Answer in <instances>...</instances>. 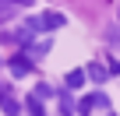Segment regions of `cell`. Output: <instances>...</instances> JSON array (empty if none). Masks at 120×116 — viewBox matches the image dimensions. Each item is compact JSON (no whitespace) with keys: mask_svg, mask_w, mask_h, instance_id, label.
Wrapping results in <instances>:
<instances>
[{"mask_svg":"<svg viewBox=\"0 0 120 116\" xmlns=\"http://www.w3.org/2000/svg\"><path fill=\"white\" fill-rule=\"evenodd\" d=\"M64 25H67V18H64V14H56V11H46V14H39V18H28V21H25V28H28V32H35V28L53 32V28H64Z\"/></svg>","mask_w":120,"mask_h":116,"instance_id":"6da1fadb","label":"cell"},{"mask_svg":"<svg viewBox=\"0 0 120 116\" xmlns=\"http://www.w3.org/2000/svg\"><path fill=\"white\" fill-rule=\"evenodd\" d=\"M7 70H11L14 77H25V74H32V56H28V53H18V56H11V60H7Z\"/></svg>","mask_w":120,"mask_h":116,"instance_id":"7a4b0ae2","label":"cell"},{"mask_svg":"<svg viewBox=\"0 0 120 116\" xmlns=\"http://www.w3.org/2000/svg\"><path fill=\"white\" fill-rule=\"evenodd\" d=\"M0 109H4L7 116H18V112H21L25 105H21V102H18V98H14L11 91H7V88H0Z\"/></svg>","mask_w":120,"mask_h":116,"instance_id":"3957f363","label":"cell"},{"mask_svg":"<svg viewBox=\"0 0 120 116\" xmlns=\"http://www.w3.org/2000/svg\"><path fill=\"white\" fill-rule=\"evenodd\" d=\"M85 77H92V81H99V84H102V81L109 77V70H106V67H99V63H88V70H85Z\"/></svg>","mask_w":120,"mask_h":116,"instance_id":"277c9868","label":"cell"},{"mask_svg":"<svg viewBox=\"0 0 120 116\" xmlns=\"http://www.w3.org/2000/svg\"><path fill=\"white\" fill-rule=\"evenodd\" d=\"M64 81H67V88H71V91H78V88L85 84V70H67V77H64Z\"/></svg>","mask_w":120,"mask_h":116,"instance_id":"5b68a950","label":"cell"},{"mask_svg":"<svg viewBox=\"0 0 120 116\" xmlns=\"http://www.w3.org/2000/svg\"><path fill=\"white\" fill-rule=\"evenodd\" d=\"M49 46H53V42H49V39H42V42H28L25 49H28L32 56H46V53H49Z\"/></svg>","mask_w":120,"mask_h":116,"instance_id":"8992f818","label":"cell"},{"mask_svg":"<svg viewBox=\"0 0 120 116\" xmlns=\"http://www.w3.org/2000/svg\"><path fill=\"white\" fill-rule=\"evenodd\" d=\"M21 105H25V109H28V112H32V116H46V112H42V102H39V98H35V95H28V98H25V102H21Z\"/></svg>","mask_w":120,"mask_h":116,"instance_id":"52a82bcc","label":"cell"},{"mask_svg":"<svg viewBox=\"0 0 120 116\" xmlns=\"http://www.w3.org/2000/svg\"><path fill=\"white\" fill-rule=\"evenodd\" d=\"M88 98H92V109H95V105H99V109H109V98H106V91H92Z\"/></svg>","mask_w":120,"mask_h":116,"instance_id":"ba28073f","label":"cell"},{"mask_svg":"<svg viewBox=\"0 0 120 116\" xmlns=\"http://www.w3.org/2000/svg\"><path fill=\"white\" fill-rule=\"evenodd\" d=\"M60 109H64V116H71V112H74V102H71V95H67V91H60Z\"/></svg>","mask_w":120,"mask_h":116,"instance_id":"9c48e42d","label":"cell"},{"mask_svg":"<svg viewBox=\"0 0 120 116\" xmlns=\"http://www.w3.org/2000/svg\"><path fill=\"white\" fill-rule=\"evenodd\" d=\"M32 95H35V98H39V102H42V98H53V95H56V91H53V88H49V84H39V88H35V91H32Z\"/></svg>","mask_w":120,"mask_h":116,"instance_id":"30bf717a","label":"cell"},{"mask_svg":"<svg viewBox=\"0 0 120 116\" xmlns=\"http://www.w3.org/2000/svg\"><path fill=\"white\" fill-rule=\"evenodd\" d=\"M78 116H92V98H81L78 102Z\"/></svg>","mask_w":120,"mask_h":116,"instance_id":"8fae6325","label":"cell"},{"mask_svg":"<svg viewBox=\"0 0 120 116\" xmlns=\"http://www.w3.org/2000/svg\"><path fill=\"white\" fill-rule=\"evenodd\" d=\"M14 4L18 7H32V0H0V7H14Z\"/></svg>","mask_w":120,"mask_h":116,"instance_id":"7c38bea8","label":"cell"},{"mask_svg":"<svg viewBox=\"0 0 120 116\" xmlns=\"http://www.w3.org/2000/svg\"><path fill=\"white\" fill-rule=\"evenodd\" d=\"M113 74H120V63H113Z\"/></svg>","mask_w":120,"mask_h":116,"instance_id":"4fadbf2b","label":"cell"},{"mask_svg":"<svg viewBox=\"0 0 120 116\" xmlns=\"http://www.w3.org/2000/svg\"><path fill=\"white\" fill-rule=\"evenodd\" d=\"M106 116H113V112H106Z\"/></svg>","mask_w":120,"mask_h":116,"instance_id":"5bb4252c","label":"cell"}]
</instances>
